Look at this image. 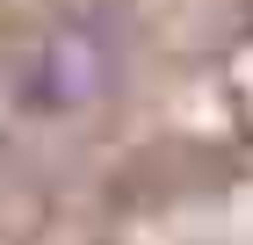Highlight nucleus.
Instances as JSON below:
<instances>
[{"label":"nucleus","instance_id":"obj_1","mask_svg":"<svg viewBox=\"0 0 253 245\" xmlns=\"http://www.w3.org/2000/svg\"><path fill=\"white\" fill-rule=\"evenodd\" d=\"M109 79H116L109 43L87 36V29H58V36L37 43L29 72H22V94H29V108H43V115H73V108H87V101L109 94Z\"/></svg>","mask_w":253,"mask_h":245}]
</instances>
